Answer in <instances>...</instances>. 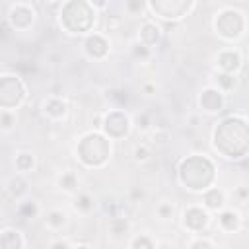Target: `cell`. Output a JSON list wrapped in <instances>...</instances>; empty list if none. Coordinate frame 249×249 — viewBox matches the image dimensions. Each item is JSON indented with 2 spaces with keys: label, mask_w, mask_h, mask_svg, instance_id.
<instances>
[{
  "label": "cell",
  "mask_w": 249,
  "mask_h": 249,
  "mask_svg": "<svg viewBox=\"0 0 249 249\" xmlns=\"http://www.w3.org/2000/svg\"><path fill=\"white\" fill-rule=\"evenodd\" d=\"M0 245L4 249H21V247H25V239L21 237V233L18 230L4 228L0 233Z\"/></svg>",
  "instance_id": "obj_12"
},
{
  "label": "cell",
  "mask_w": 249,
  "mask_h": 249,
  "mask_svg": "<svg viewBox=\"0 0 249 249\" xmlns=\"http://www.w3.org/2000/svg\"><path fill=\"white\" fill-rule=\"evenodd\" d=\"M132 156H134V161H138V163H146V161L152 158V150H150L148 144H136Z\"/></svg>",
  "instance_id": "obj_22"
},
{
  "label": "cell",
  "mask_w": 249,
  "mask_h": 249,
  "mask_svg": "<svg viewBox=\"0 0 249 249\" xmlns=\"http://www.w3.org/2000/svg\"><path fill=\"white\" fill-rule=\"evenodd\" d=\"M183 226L191 231H200L208 226V214L206 210L198 208V206H191L185 210L183 214Z\"/></svg>",
  "instance_id": "obj_7"
},
{
  "label": "cell",
  "mask_w": 249,
  "mask_h": 249,
  "mask_svg": "<svg viewBox=\"0 0 249 249\" xmlns=\"http://www.w3.org/2000/svg\"><path fill=\"white\" fill-rule=\"evenodd\" d=\"M206 167H212V163L206 160V158H198V156H195V158H189V160H185L183 163H181V169H179V175H181V181L189 187V189H193V191H202V189H206V185L212 181V177L210 175H200L198 171H202V169H206Z\"/></svg>",
  "instance_id": "obj_1"
},
{
  "label": "cell",
  "mask_w": 249,
  "mask_h": 249,
  "mask_svg": "<svg viewBox=\"0 0 249 249\" xmlns=\"http://www.w3.org/2000/svg\"><path fill=\"white\" fill-rule=\"evenodd\" d=\"M37 212H39V208H37V204H35L33 200H31V202H21V204L18 206V214H19V218H23V220L35 218Z\"/></svg>",
  "instance_id": "obj_21"
},
{
  "label": "cell",
  "mask_w": 249,
  "mask_h": 249,
  "mask_svg": "<svg viewBox=\"0 0 249 249\" xmlns=\"http://www.w3.org/2000/svg\"><path fill=\"white\" fill-rule=\"evenodd\" d=\"M156 214H158L160 220H171V216H173V204L171 202H160L156 206Z\"/></svg>",
  "instance_id": "obj_26"
},
{
  "label": "cell",
  "mask_w": 249,
  "mask_h": 249,
  "mask_svg": "<svg viewBox=\"0 0 249 249\" xmlns=\"http://www.w3.org/2000/svg\"><path fill=\"white\" fill-rule=\"evenodd\" d=\"M78 152H80V160H82L86 165H89L91 154H95V167H99V165H103V163L107 161V158H109V154H111V144H109L103 136L89 132V134H86V136L82 138Z\"/></svg>",
  "instance_id": "obj_2"
},
{
  "label": "cell",
  "mask_w": 249,
  "mask_h": 249,
  "mask_svg": "<svg viewBox=\"0 0 249 249\" xmlns=\"http://www.w3.org/2000/svg\"><path fill=\"white\" fill-rule=\"evenodd\" d=\"M138 39H140V43H142V45H146V47H152V45H156V43L160 41V27H158L156 23H150V21H146V23L140 27Z\"/></svg>",
  "instance_id": "obj_13"
},
{
  "label": "cell",
  "mask_w": 249,
  "mask_h": 249,
  "mask_svg": "<svg viewBox=\"0 0 249 249\" xmlns=\"http://www.w3.org/2000/svg\"><path fill=\"white\" fill-rule=\"evenodd\" d=\"M66 212H62V210H58V208H53V210H49L47 212V216H45V224L51 228V230H60L64 224H66Z\"/></svg>",
  "instance_id": "obj_17"
},
{
  "label": "cell",
  "mask_w": 249,
  "mask_h": 249,
  "mask_svg": "<svg viewBox=\"0 0 249 249\" xmlns=\"http://www.w3.org/2000/svg\"><path fill=\"white\" fill-rule=\"evenodd\" d=\"M0 123H2V132H10L14 128V124H16V115L10 109H4L2 117H0Z\"/></svg>",
  "instance_id": "obj_25"
},
{
  "label": "cell",
  "mask_w": 249,
  "mask_h": 249,
  "mask_svg": "<svg viewBox=\"0 0 249 249\" xmlns=\"http://www.w3.org/2000/svg\"><path fill=\"white\" fill-rule=\"evenodd\" d=\"M144 91H146V93H152V91H154V86L146 84V86H144Z\"/></svg>",
  "instance_id": "obj_35"
},
{
  "label": "cell",
  "mask_w": 249,
  "mask_h": 249,
  "mask_svg": "<svg viewBox=\"0 0 249 249\" xmlns=\"http://www.w3.org/2000/svg\"><path fill=\"white\" fill-rule=\"evenodd\" d=\"M33 10L25 4H16L12 6L10 14H8V21L12 23L14 29H27L33 23Z\"/></svg>",
  "instance_id": "obj_6"
},
{
  "label": "cell",
  "mask_w": 249,
  "mask_h": 249,
  "mask_svg": "<svg viewBox=\"0 0 249 249\" xmlns=\"http://www.w3.org/2000/svg\"><path fill=\"white\" fill-rule=\"evenodd\" d=\"M156 243H154V239H150L148 235H138V237H134L132 241H130V247H146V249H152Z\"/></svg>",
  "instance_id": "obj_27"
},
{
  "label": "cell",
  "mask_w": 249,
  "mask_h": 249,
  "mask_svg": "<svg viewBox=\"0 0 249 249\" xmlns=\"http://www.w3.org/2000/svg\"><path fill=\"white\" fill-rule=\"evenodd\" d=\"M128 222H126V218H113L111 222H109V231L115 235V237H121V235H124V233H128Z\"/></svg>",
  "instance_id": "obj_20"
},
{
  "label": "cell",
  "mask_w": 249,
  "mask_h": 249,
  "mask_svg": "<svg viewBox=\"0 0 249 249\" xmlns=\"http://www.w3.org/2000/svg\"><path fill=\"white\" fill-rule=\"evenodd\" d=\"M237 196H239V200H245V198L249 196V191H247L245 187H239V189H237Z\"/></svg>",
  "instance_id": "obj_33"
},
{
  "label": "cell",
  "mask_w": 249,
  "mask_h": 249,
  "mask_svg": "<svg viewBox=\"0 0 249 249\" xmlns=\"http://www.w3.org/2000/svg\"><path fill=\"white\" fill-rule=\"evenodd\" d=\"M239 222H241V218H239V214H237L235 210H222L220 216H218L220 228H222L224 231H230V233L239 228Z\"/></svg>",
  "instance_id": "obj_14"
},
{
  "label": "cell",
  "mask_w": 249,
  "mask_h": 249,
  "mask_svg": "<svg viewBox=\"0 0 249 249\" xmlns=\"http://www.w3.org/2000/svg\"><path fill=\"white\" fill-rule=\"evenodd\" d=\"M58 187L66 193H74L78 189V175L74 171H62V175L58 177Z\"/></svg>",
  "instance_id": "obj_18"
},
{
  "label": "cell",
  "mask_w": 249,
  "mask_h": 249,
  "mask_svg": "<svg viewBox=\"0 0 249 249\" xmlns=\"http://www.w3.org/2000/svg\"><path fill=\"white\" fill-rule=\"evenodd\" d=\"M8 193L18 200V198H21L27 193V183L21 177H12L10 183H8Z\"/></svg>",
  "instance_id": "obj_19"
},
{
  "label": "cell",
  "mask_w": 249,
  "mask_h": 249,
  "mask_svg": "<svg viewBox=\"0 0 249 249\" xmlns=\"http://www.w3.org/2000/svg\"><path fill=\"white\" fill-rule=\"evenodd\" d=\"M51 247H70V243L68 241H53Z\"/></svg>",
  "instance_id": "obj_34"
},
{
  "label": "cell",
  "mask_w": 249,
  "mask_h": 249,
  "mask_svg": "<svg viewBox=\"0 0 249 249\" xmlns=\"http://www.w3.org/2000/svg\"><path fill=\"white\" fill-rule=\"evenodd\" d=\"M218 86L224 91H230L235 86V74H231V72H220L218 74Z\"/></svg>",
  "instance_id": "obj_24"
},
{
  "label": "cell",
  "mask_w": 249,
  "mask_h": 249,
  "mask_svg": "<svg viewBox=\"0 0 249 249\" xmlns=\"http://www.w3.org/2000/svg\"><path fill=\"white\" fill-rule=\"evenodd\" d=\"M202 202L208 210H222L224 208V193L220 189H208L202 195Z\"/></svg>",
  "instance_id": "obj_15"
},
{
  "label": "cell",
  "mask_w": 249,
  "mask_h": 249,
  "mask_svg": "<svg viewBox=\"0 0 249 249\" xmlns=\"http://www.w3.org/2000/svg\"><path fill=\"white\" fill-rule=\"evenodd\" d=\"M74 206H76V210H80V212H89V210L93 208V198H91L88 193H82V195H78Z\"/></svg>",
  "instance_id": "obj_23"
},
{
  "label": "cell",
  "mask_w": 249,
  "mask_h": 249,
  "mask_svg": "<svg viewBox=\"0 0 249 249\" xmlns=\"http://www.w3.org/2000/svg\"><path fill=\"white\" fill-rule=\"evenodd\" d=\"M136 126H138V130H146L148 126H150V119H148V115H140L138 119H136Z\"/></svg>",
  "instance_id": "obj_31"
},
{
  "label": "cell",
  "mask_w": 249,
  "mask_h": 249,
  "mask_svg": "<svg viewBox=\"0 0 249 249\" xmlns=\"http://www.w3.org/2000/svg\"><path fill=\"white\" fill-rule=\"evenodd\" d=\"M216 60H218V66H220L222 72H231V74H235V72L239 70V66H241V56H239V53H237V51H231V49L222 51Z\"/></svg>",
  "instance_id": "obj_10"
},
{
  "label": "cell",
  "mask_w": 249,
  "mask_h": 249,
  "mask_svg": "<svg viewBox=\"0 0 249 249\" xmlns=\"http://www.w3.org/2000/svg\"><path fill=\"white\" fill-rule=\"evenodd\" d=\"M189 247H191V249H196V247H214V241H212V239H204V237H198V239L191 241V243H189Z\"/></svg>",
  "instance_id": "obj_30"
},
{
  "label": "cell",
  "mask_w": 249,
  "mask_h": 249,
  "mask_svg": "<svg viewBox=\"0 0 249 249\" xmlns=\"http://www.w3.org/2000/svg\"><path fill=\"white\" fill-rule=\"evenodd\" d=\"M10 95H12V107L19 105L25 97V88L23 84L16 78V76H8L4 74L2 76V82H0V103H2V109L8 107L10 103Z\"/></svg>",
  "instance_id": "obj_4"
},
{
  "label": "cell",
  "mask_w": 249,
  "mask_h": 249,
  "mask_svg": "<svg viewBox=\"0 0 249 249\" xmlns=\"http://www.w3.org/2000/svg\"><path fill=\"white\" fill-rule=\"evenodd\" d=\"M198 103H200V107H202L204 111H208V113H216V111L222 109L224 99H222V93H220L218 89H214V88H206V89L200 93Z\"/></svg>",
  "instance_id": "obj_8"
},
{
  "label": "cell",
  "mask_w": 249,
  "mask_h": 249,
  "mask_svg": "<svg viewBox=\"0 0 249 249\" xmlns=\"http://www.w3.org/2000/svg\"><path fill=\"white\" fill-rule=\"evenodd\" d=\"M93 8H97V10H103V8H107V0H88Z\"/></svg>",
  "instance_id": "obj_32"
},
{
  "label": "cell",
  "mask_w": 249,
  "mask_h": 249,
  "mask_svg": "<svg viewBox=\"0 0 249 249\" xmlns=\"http://www.w3.org/2000/svg\"><path fill=\"white\" fill-rule=\"evenodd\" d=\"M124 8L130 14H140L144 10V0H126L124 2Z\"/></svg>",
  "instance_id": "obj_28"
},
{
  "label": "cell",
  "mask_w": 249,
  "mask_h": 249,
  "mask_svg": "<svg viewBox=\"0 0 249 249\" xmlns=\"http://www.w3.org/2000/svg\"><path fill=\"white\" fill-rule=\"evenodd\" d=\"M128 126H130L128 117L123 115L121 111H113V113H109V115L103 119V130H105L109 136H113V138L124 136V134L128 132Z\"/></svg>",
  "instance_id": "obj_5"
},
{
  "label": "cell",
  "mask_w": 249,
  "mask_h": 249,
  "mask_svg": "<svg viewBox=\"0 0 249 249\" xmlns=\"http://www.w3.org/2000/svg\"><path fill=\"white\" fill-rule=\"evenodd\" d=\"M84 51L91 58H103L107 54V51H109V45L101 35H89L86 39V43H84Z\"/></svg>",
  "instance_id": "obj_9"
},
{
  "label": "cell",
  "mask_w": 249,
  "mask_h": 249,
  "mask_svg": "<svg viewBox=\"0 0 249 249\" xmlns=\"http://www.w3.org/2000/svg\"><path fill=\"white\" fill-rule=\"evenodd\" d=\"M68 111V105L64 99L60 97H51L43 103V113L49 117V119H62Z\"/></svg>",
  "instance_id": "obj_11"
},
{
  "label": "cell",
  "mask_w": 249,
  "mask_h": 249,
  "mask_svg": "<svg viewBox=\"0 0 249 249\" xmlns=\"http://www.w3.org/2000/svg\"><path fill=\"white\" fill-rule=\"evenodd\" d=\"M14 167H16V171H19V173L31 171V169L35 167V158H33V154H31V152H19V154H16V158H14Z\"/></svg>",
  "instance_id": "obj_16"
},
{
  "label": "cell",
  "mask_w": 249,
  "mask_h": 249,
  "mask_svg": "<svg viewBox=\"0 0 249 249\" xmlns=\"http://www.w3.org/2000/svg\"><path fill=\"white\" fill-rule=\"evenodd\" d=\"M243 16L237 10H224L216 18V31L224 39H237L243 31Z\"/></svg>",
  "instance_id": "obj_3"
},
{
  "label": "cell",
  "mask_w": 249,
  "mask_h": 249,
  "mask_svg": "<svg viewBox=\"0 0 249 249\" xmlns=\"http://www.w3.org/2000/svg\"><path fill=\"white\" fill-rule=\"evenodd\" d=\"M132 53H134V56H136V58H148V56H150V47H146V45L138 43V45L132 49Z\"/></svg>",
  "instance_id": "obj_29"
}]
</instances>
